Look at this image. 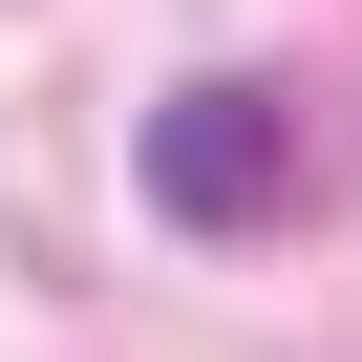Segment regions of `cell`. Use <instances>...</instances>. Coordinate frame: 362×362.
Returning a JSON list of instances; mask_svg holds the SVG:
<instances>
[{"mask_svg":"<svg viewBox=\"0 0 362 362\" xmlns=\"http://www.w3.org/2000/svg\"><path fill=\"white\" fill-rule=\"evenodd\" d=\"M128 192H149L170 235H277V214H298V107H277V86H170V107L128 128Z\"/></svg>","mask_w":362,"mask_h":362,"instance_id":"1","label":"cell"}]
</instances>
